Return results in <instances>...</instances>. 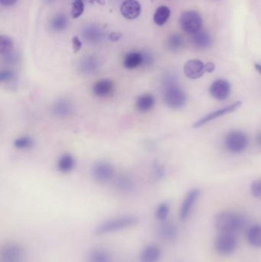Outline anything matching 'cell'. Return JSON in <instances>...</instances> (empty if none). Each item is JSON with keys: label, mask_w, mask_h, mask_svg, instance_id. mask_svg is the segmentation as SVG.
<instances>
[{"label": "cell", "mask_w": 261, "mask_h": 262, "mask_svg": "<svg viewBox=\"0 0 261 262\" xmlns=\"http://www.w3.org/2000/svg\"><path fill=\"white\" fill-rule=\"evenodd\" d=\"M164 87V100L166 105L173 109H179L185 105L186 94L178 87L175 75L167 73L163 79Z\"/></svg>", "instance_id": "6da1fadb"}, {"label": "cell", "mask_w": 261, "mask_h": 262, "mask_svg": "<svg viewBox=\"0 0 261 262\" xmlns=\"http://www.w3.org/2000/svg\"><path fill=\"white\" fill-rule=\"evenodd\" d=\"M139 222V218L132 215H126L121 217H114L102 221L97 225L94 233L98 236L110 235L115 232H121L136 226Z\"/></svg>", "instance_id": "7a4b0ae2"}, {"label": "cell", "mask_w": 261, "mask_h": 262, "mask_svg": "<svg viewBox=\"0 0 261 262\" xmlns=\"http://www.w3.org/2000/svg\"><path fill=\"white\" fill-rule=\"evenodd\" d=\"M215 225L220 233L234 234L244 228L245 220L237 213L220 212L216 216Z\"/></svg>", "instance_id": "3957f363"}, {"label": "cell", "mask_w": 261, "mask_h": 262, "mask_svg": "<svg viewBox=\"0 0 261 262\" xmlns=\"http://www.w3.org/2000/svg\"><path fill=\"white\" fill-rule=\"evenodd\" d=\"M224 145L227 150L231 153H241L248 146V136L241 131H231L226 136Z\"/></svg>", "instance_id": "277c9868"}, {"label": "cell", "mask_w": 261, "mask_h": 262, "mask_svg": "<svg viewBox=\"0 0 261 262\" xmlns=\"http://www.w3.org/2000/svg\"><path fill=\"white\" fill-rule=\"evenodd\" d=\"M179 22L184 32L188 34L193 35L201 30L202 19L198 12L188 11L181 15Z\"/></svg>", "instance_id": "5b68a950"}, {"label": "cell", "mask_w": 261, "mask_h": 262, "mask_svg": "<svg viewBox=\"0 0 261 262\" xmlns=\"http://www.w3.org/2000/svg\"><path fill=\"white\" fill-rule=\"evenodd\" d=\"M25 261L26 252L19 244H8L0 252V262H25Z\"/></svg>", "instance_id": "8992f818"}, {"label": "cell", "mask_w": 261, "mask_h": 262, "mask_svg": "<svg viewBox=\"0 0 261 262\" xmlns=\"http://www.w3.org/2000/svg\"><path fill=\"white\" fill-rule=\"evenodd\" d=\"M215 247L216 251L221 255H230L237 248V239L234 234L220 233L216 238Z\"/></svg>", "instance_id": "52a82bcc"}, {"label": "cell", "mask_w": 261, "mask_h": 262, "mask_svg": "<svg viewBox=\"0 0 261 262\" xmlns=\"http://www.w3.org/2000/svg\"><path fill=\"white\" fill-rule=\"evenodd\" d=\"M114 175V168L108 162L99 161L92 167V175L95 180L106 182L112 179Z\"/></svg>", "instance_id": "ba28073f"}, {"label": "cell", "mask_w": 261, "mask_h": 262, "mask_svg": "<svg viewBox=\"0 0 261 262\" xmlns=\"http://www.w3.org/2000/svg\"><path fill=\"white\" fill-rule=\"evenodd\" d=\"M241 104H242L241 101H236L235 103L231 104V105L226 106V107H223L221 109L217 110V111L209 113V114L205 115L203 118L198 120V121L194 124L193 128H201V127L204 126V125H206V124L210 122V121L217 119V118H220V117L224 116V115H226V114H231V113L237 111V110L241 107Z\"/></svg>", "instance_id": "9c48e42d"}, {"label": "cell", "mask_w": 261, "mask_h": 262, "mask_svg": "<svg viewBox=\"0 0 261 262\" xmlns=\"http://www.w3.org/2000/svg\"><path fill=\"white\" fill-rule=\"evenodd\" d=\"M231 84L225 79H218L214 82L209 91L211 95L218 101H224L231 94Z\"/></svg>", "instance_id": "30bf717a"}, {"label": "cell", "mask_w": 261, "mask_h": 262, "mask_svg": "<svg viewBox=\"0 0 261 262\" xmlns=\"http://www.w3.org/2000/svg\"><path fill=\"white\" fill-rule=\"evenodd\" d=\"M74 105L68 99L57 100L51 107V112L54 117L61 119L68 118L73 114Z\"/></svg>", "instance_id": "8fae6325"}, {"label": "cell", "mask_w": 261, "mask_h": 262, "mask_svg": "<svg viewBox=\"0 0 261 262\" xmlns=\"http://www.w3.org/2000/svg\"><path fill=\"white\" fill-rule=\"evenodd\" d=\"M206 72L205 65L199 60H189L184 65V73L190 79H198Z\"/></svg>", "instance_id": "7c38bea8"}, {"label": "cell", "mask_w": 261, "mask_h": 262, "mask_svg": "<svg viewBox=\"0 0 261 262\" xmlns=\"http://www.w3.org/2000/svg\"><path fill=\"white\" fill-rule=\"evenodd\" d=\"M199 195L200 191L199 189H192L188 192L180 208L179 217L181 220H185L188 218Z\"/></svg>", "instance_id": "4fadbf2b"}, {"label": "cell", "mask_w": 261, "mask_h": 262, "mask_svg": "<svg viewBox=\"0 0 261 262\" xmlns=\"http://www.w3.org/2000/svg\"><path fill=\"white\" fill-rule=\"evenodd\" d=\"M123 16L128 19H135L140 15L141 6L136 0H126L121 7Z\"/></svg>", "instance_id": "5bb4252c"}, {"label": "cell", "mask_w": 261, "mask_h": 262, "mask_svg": "<svg viewBox=\"0 0 261 262\" xmlns=\"http://www.w3.org/2000/svg\"><path fill=\"white\" fill-rule=\"evenodd\" d=\"M162 252L156 245H148L143 248L139 255L140 262H159L161 259Z\"/></svg>", "instance_id": "9a60e30c"}, {"label": "cell", "mask_w": 261, "mask_h": 262, "mask_svg": "<svg viewBox=\"0 0 261 262\" xmlns=\"http://www.w3.org/2000/svg\"><path fill=\"white\" fill-rule=\"evenodd\" d=\"M114 90V84L110 79H102L93 85L92 90L97 97H105L112 94Z\"/></svg>", "instance_id": "2e32d148"}, {"label": "cell", "mask_w": 261, "mask_h": 262, "mask_svg": "<svg viewBox=\"0 0 261 262\" xmlns=\"http://www.w3.org/2000/svg\"><path fill=\"white\" fill-rule=\"evenodd\" d=\"M158 234L163 240L172 242L176 238L177 235H178V230H177L175 225H173V223L167 222V221H163V223L159 227Z\"/></svg>", "instance_id": "e0dca14e"}, {"label": "cell", "mask_w": 261, "mask_h": 262, "mask_svg": "<svg viewBox=\"0 0 261 262\" xmlns=\"http://www.w3.org/2000/svg\"><path fill=\"white\" fill-rule=\"evenodd\" d=\"M87 262H112V257L105 249L95 248L92 249L87 256Z\"/></svg>", "instance_id": "ac0fdd59"}, {"label": "cell", "mask_w": 261, "mask_h": 262, "mask_svg": "<svg viewBox=\"0 0 261 262\" xmlns=\"http://www.w3.org/2000/svg\"><path fill=\"white\" fill-rule=\"evenodd\" d=\"M143 53L133 51L126 55L124 60V65L128 69H134L140 65H143Z\"/></svg>", "instance_id": "d6986e66"}, {"label": "cell", "mask_w": 261, "mask_h": 262, "mask_svg": "<svg viewBox=\"0 0 261 262\" xmlns=\"http://www.w3.org/2000/svg\"><path fill=\"white\" fill-rule=\"evenodd\" d=\"M98 68V61L93 56L86 57L79 64V69L85 75H91L97 72Z\"/></svg>", "instance_id": "ffe728a7"}, {"label": "cell", "mask_w": 261, "mask_h": 262, "mask_svg": "<svg viewBox=\"0 0 261 262\" xmlns=\"http://www.w3.org/2000/svg\"><path fill=\"white\" fill-rule=\"evenodd\" d=\"M192 43L197 48H206L212 44V40L209 33L200 30L193 34Z\"/></svg>", "instance_id": "44dd1931"}, {"label": "cell", "mask_w": 261, "mask_h": 262, "mask_svg": "<svg viewBox=\"0 0 261 262\" xmlns=\"http://www.w3.org/2000/svg\"><path fill=\"white\" fill-rule=\"evenodd\" d=\"M75 160L71 154L66 153L60 157L58 162V168L60 172L68 174L75 168Z\"/></svg>", "instance_id": "7402d4cb"}, {"label": "cell", "mask_w": 261, "mask_h": 262, "mask_svg": "<svg viewBox=\"0 0 261 262\" xmlns=\"http://www.w3.org/2000/svg\"><path fill=\"white\" fill-rule=\"evenodd\" d=\"M155 98L152 94L141 95L136 101V107L141 112H147L154 107Z\"/></svg>", "instance_id": "603a6c76"}, {"label": "cell", "mask_w": 261, "mask_h": 262, "mask_svg": "<svg viewBox=\"0 0 261 262\" xmlns=\"http://www.w3.org/2000/svg\"><path fill=\"white\" fill-rule=\"evenodd\" d=\"M247 238L253 246L261 248V225H255L250 227L247 232Z\"/></svg>", "instance_id": "cb8c5ba5"}, {"label": "cell", "mask_w": 261, "mask_h": 262, "mask_svg": "<svg viewBox=\"0 0 261 262\" xmlns=\"http://www.w3.org/2000/svg\"><path fill=\"white\" fill-rule=\"evenodd\" d=\"M84 38L90 43H98L101 40L102 35L100 29L95 26H89L84 31Z\"/></svg>", "instance_id": "d4e9b609"}, {"label": "cell", "mask_w": 261, "mask_h": 262, "mask_svg": "<svg viewBox=\"0 0 261 262\" xmlns=\"http://www.w3.org/2000/svg\"><path fill=\"white\" fill-rule=\"evenodd\" d=\"M170 16V9L168 7L160 6L158 8L154 15V22L158 26H163L167 22Z\"/></svg>", "instance_id": "484cf974"}, {"label": "cell", "mask_w": 261, "mask_h": 262, "mask_svg": "<svg viewBox=\"0 0 261 262\" xmlns=\"http://www.w3.org/2000/svg\"><path fill=\"white\" fill-rule=\"evenodd\" d=\"M14 43L8 36H2L0 38V53L2 56L9 55L13 51Z\"/></svg>", "instance_id": "4316f807"}, {"label": "cell", "mask_w": 261, "mask_h": 262, "mask_svg": "<svg viewBox=\"0 0 261 262\" xmlns=\"http://www.w3.org/2000/svg\"><path fill=\"white\" fill-rule=\"evenodd\" d=\"M67 25H68V19L63 14H59L54 16L51 22V29L56 32L64 30L67 27Z\"/></svg>", "instance_id": "83f0119b"}, {"label": "cell", "mask_w": 261, "mask_h": 262, "mask_svg": "<svg viewBox=\"0 0 261 262\" xmlns=\"http://www.w3.org/2000/svg\"><path fill=\"white\" fill-rule=\"evenodd\" d=\"M17 74L12 68H4L0 72V82L2 84H12L16 81Z\"/></svg>", "instance_id": "f1b7e54d"}, {"label": "cell", "mask_w": 261, "mask_h": 262, "mask_svg": "<svg viewBox=\"0 0 261 262\" xmlns=\"http://www.w3.org/2000/svg\"><path fill=\"white\" fill-rule=\"evenodd\" d=\"M34 141L30 136H22L15 139L14 141V146L19 150H27V149L33 147Z\"/></svg>", "instance_id": "f546056e"}, {"label": "cell", "mask_w": 261, "mask_h": 262, "mask_svg": "<svg viewBox=\"0 0 261 262\" xmlns=\"http://www.w3.org/2000/svg\"><path fill=\"white\" fill-rule=\"evenodd\" d=\"M170 214V206L168 203H163L158 206L156 210V218L159 221H165L168 218Z\"/></svg>", "instance_id": "4dcf8cb0"}, {"label": "cell", "mask_w": 261, "mask_h": 262, "mask_svg": "<svg viewBox=\"0 0 261 262\" xmlns=\"http://www.w3.org/2000/svg\"><path fill=\"white\" fill-rule=\"evenodd\" d=\"M183 45V39L180 35L175 34L170 38L168 42L169 48L172 51H177Z\"/></svg>", "instance_id": "1f68e13d"}, {"label": "cell", "mask_w": 261, "mask_h": 262, "mask_svg": "<svg viewBox=\"0 0 261 262\" xmlns=\"http://www.w3.org/2000/svg\"><path fill=\"white\" fill-rule=\"evenodd\" d=\"M85 5L82 0H75L71 6V17L73 19H78L83 14Z\"/></svg>", "instance_id": "d6a6232c"}, {"label": "cell", "mask_w": 261, "mask_h": 262, "mask_svg": "<svg viewBox=\"0 0 261 262\" xmlns=\"http://www.w3.org/2000/svg\"><path fill=\"white\" fill-rule=\"evenodd\" d=\"M117 186L121 191L128 192L132 188V181L128 176H121L117 179Z\"/></svg>", "instance_id": "836d02e7"}, {"label": "cell", "mask_w": 261, "mask_h": 262, "mask_svg": "<svg viewBox=\"0 0 261 262\" xmlns=\"http://www.w3.org/2000/svg\"><path fill=\"white\" fill-rule=\"evenodd\" d=\"M153 175H154L155 178L156 179H160L164 177L165 174H166V170L165 167H163L162 164H159L157 162H156L153 164Z\"/></svg>", "instance_id": "e575fe53"}, {"label": "cell", "mask_w": 261, "mask_h": 262, "mask_svg": "<svg viewBox=\"0 0 261 262\" xmlns=\"http://www.w3.org/2000/svg\"><path fill=\"white\" fill-rule=\"evenodd\" d=\"M251 191L253 196L261 199V179H257L252 182Z\"/></svg>", "instance_id": "d590c367"}, {"label": "cell", "mask_w": 261, "mask_h": 262, "mask_svg": "<svg viewBox=\"0 0 261 262\" xmlns=\"http://www.w3.org/2000/svg\"><path fill=\"white\" fill-rule=\"evenodd\" d=\"M4 62H5L6 65H14L15 64L18 63L19 61V56H18L16 53L11 52L9 55H5L3 56Z\"/></svg>", "instance_id": "8d00e7d4"}, {"label": "cell", "mask_w": 261, "mask_h": 262, "mask_svg": "<svg viewBox=\"0 0 261 262\" xmlns=\"http://www.w3.org/2000/svg\"><path fill=\"white\" fill-rule=\"evenodd\" d=\"M82 47V43L81 40L78 39V36H75L72 38V48H73V51L75 53L80 51Z\"/></svg>", "instance_id": "74e56055"}, {"label": "cell", "mask_w": 261, "mask_h": 262, "mask_svg": "<svg viewBox=\"0 0 261 262\" xmlns=\"http://www.w3.org/2000/svg\"><path fill=\"white\" fill-rule=\"evenodd\" d=\"M18 0H0L1 5L3 6L9 7L15 5L17 2Z\"/></svg>", "instance_id": "f35d334b"}, {"label": "cell", "mask_w": 261, "mask_h": 262, "mask_svg": "<svg viewBox=\"0 0 261 262\" xmlns=\"http://www.w3.org/2000/svg\"><path fill=\"white\" fill-rule=\"evenodd\" d=\"M205 65V71H206V72H209V73H212L216 69V65H215L213 62H208Z\"/></svg>", "instance_id": "ab89813d"}, {"label": "cell", "mask_w": 261, "mask_h": 262, "mask_svg": "<svg viewBox=\"0 0 261 262\" xmlns=\"http://www.w3.org/2000/svg\"><path fill=\"white\" fill-rule=\"evenodd\" d=\"M121 37V35L119 34V33H112V34L110 35V40H112L113 42L117 41V40Z\"/></svg>", "instance_id": "60d3db41"}, {"label": "cell", "mask_w": 261, "mask_h": 262, "mask_svg": "<svg viewBox=\"0 0 261 262\" xmlns=\"http://www.w3.org/2000/svg\"><path fill=\"white\" fill-rule=\"evenodd\" d=\"M256 141L257 143L261 147V131H260L259 133L257 135Z\"/></svg>", "instance_id": "b9f144b4"}, {"label": "cell", "mask_w": 261, "mask_h": 262, "mask_svg": "<svg viewBox=\"0 0 261 262\" xmlns=\"http://www.w3.org/2000/svg\"><path fill=\"white\" fill-rule=\"evenodd\" d=\"M255 67L258 73L261 75V64H255Z\"/></svg>", "instance_id": "7bdbcfd3"}, {"label": "cell", "mask_w": 261, "mask_h": 262, "mask_svg": "<svg viewBox=\"0 0 261 262\" xmlns=\"http://www.w3.org/2000/svg\"><path fill=\"white\" fill-rule=\"evenodd\" d=\"M45 1L47 2H52V1H54V0H45Z\"/></svg>", "instance_id": "ee69618b"}]
</instances>
